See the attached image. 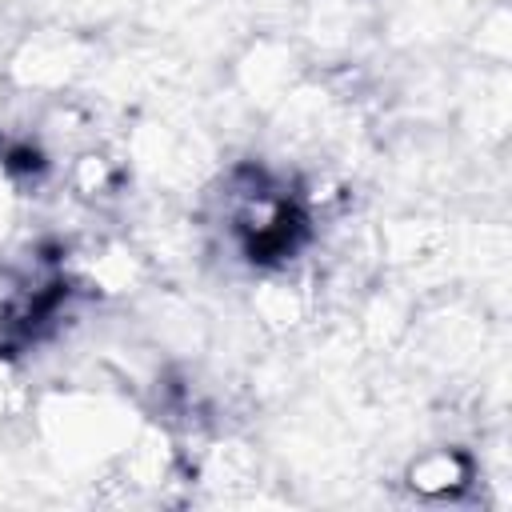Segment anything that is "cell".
Segmentation results:
<instances>
[{"mask_svg": "<svg viewBox=\"0 0 512 512\" xmlns=\"http://www.w3.org/2000/svg\"><path fill=\"white\" fill-rule=\"evenodd\" d=\"M472 480H476L472 456L460 448H448V444L412 456L404 468V484L420 500H456Z\"/></svg>", "mask_w": 512, "mask_h": 512, "instance_id": "6da1fadb", "label": "cell"}, {"mask_svg": "<svg viewBox=\"0 0 512 512\" xmlns=\"http://www.w3.org/2000/svg\"><path fill=\"white\" fill-rule=\"evenodd\" d=\"M12 216H16V180H12L8 164L0 160V240L8 236V228H12Z\"/></svg>", "mask_w": 512, "mask_h": 512, "instance_id": "3957f363", "label": "cell"}, {"mask_svg": "<svg viewBox=\"0 0 512 512\" xmlns=\"http://www.w3.org/2000/svg\"><path fill=\"white\" fill-rule=\"evenodd\" d=\"M116 184H120L116 160H108V156L96 152V148H88V152L76 156V164H72V188H76L80 196L100 200V196H112Z\"/></svg>", "mask_w": 512, "mask_h": 512, "instance_id": "7a4b0ae2", "label": "cell"}, {"mask_svg": "<svg viewBox=\"0 0 512 512\" xmlns=\"http://www.w3.org/2000/svg\"><path fill=\"white\" fill-rule=\"evenodd\" d=\"M12 388H16V384H12V372H8V364L0 360V420H4L8 408H12Z\"/></svg>", "mask_w": 512, "mask_h": 512, "instance_id": "277c9868", "label": "cell"}]
</instances>
